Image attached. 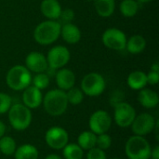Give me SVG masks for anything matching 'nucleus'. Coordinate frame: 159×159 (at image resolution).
<instances>
[{
	"mask_svg": "<svg viewBox=\"0 0 159 159\" xmlns=\"http://www.w3.org/2000/svg\"><path fill=\"white\" fill-rule=\"evenodd\" d=\"M112 126V117L104 110H98L94 112L89 120V130L96 135L106 133Z\"/></svg>",
	"mask_w": 159,
	"mask_h": 159,
	"instance_id": "nucleus-10",
	"label": "nucleus"
},
{
	"mask_svg": "<svg viewBox=\"0 0 159 159\" xmlns=\"http://www.w3.org/2000/svg\"><path fill=\"white\" fill-rule=\"evenodd\" d=\"M112 159H121V158H112Z\"/></svg>",
	"mask_w": 159,
	"mask_h": 159,
	"instance_id": "nucleus-41",
	"label": "nucleus"
},
{
	"mask_svg": "<svg viewBox=\"0 0 159 159\" xmlns=\"http://www.w3.org/2000/svg\"><path fill=\"white\" fill-rule=\"evenodd\" d=\"M96 12L102 18L111 17L116 9L115 0H93Z\"/></svg>",
	"mask_w": 159,
	"mask_h": 159,
	"instance_id": "nucleus-21",
	"label": "nucleus"
},
{
	"mask_svg": "<svg viewBox=\"0 0 159 159\" xmlns=\"http://www.w3.org/2000/svg\"><path fill=\"white\" fill-rule=\"evenodd\" d=\"M42 104L45 111L51 116H60L63 115L68 108L66 92L60 89H51L43 96Z\"/></svg>",
	"mask_w": 159,
	"mask_h": 159,
	"instance_id": "nucleus-1",
	"label": "nucleus"
},
{
	"mask_svg": "<svg viewBox=\"0 0 159 159\" xmlns=\"http://www.w3.org/2000/svg\"><path fill=\"white\" fill-rule=\"evenodd\" d=\"M119 10L124 17L132 18L139 11V3L136 0H122Z\"/></svg>",
	"mask_w": 159,
	"mask_h": 159,
	"instance_id": "nucleus-24",
	"label": "nucleus"
},
{
	"mask_svg": "<svg viewBox=\"0 0 159 159\" xmlns=\"http://www.w3.org/2000/svg\"><path fill=\"white\" fill-rule=\"evenodd\" d=\"M71 54L69 49L64 46H55L49 49L47 56L48 67L59 70L63 68L70 61Z\"/></svg>",
	"mask_w": 159,
	"mask_h": 159,
	"instance_id": "nucleus-11",
	"label": "nucleus"
},
{
	"mask_svg": "<svg viewBox=\"0 0 159 159\" xmlns=\"http://www.w3.org/2000/svg\"><path fill=\"white\" fill-rule=\"evenodd\" d=\"M65 92H66V97H67L68 103H70L72 105H78L84 100L85 94L83 93V91L79 88L73 87V88H71L70 89H68Z\"/></svg>",
	"mask_w": 159,
	"mask_h": 159,
	"instance_id": "nucleus-27",
	"label": "nucleus"
},
{
	"mask_svg": "<svg viewBox=\"0 0 159 159\" xmlns=\"http://www.w3.org/2000/svg\"><path fill=\"white\" fill-rule=\"evenodd\" d=\"M151 71H155V72H159V63L158 62H155L152 64L151 66Z\"/></svg>",
	"mask_w": 159,
	"mask_h": 159,
	"instance_id": "nucleus-39",
	"label": "nucleus"
},
{
	"mask_svg": "<svg viewBox=\"0 0 159 159\" xmlns=\"http://www.w3.org/2000/svg\"><path fill=\"white\" fill-rule=\"evenodd\" d=\"M21 101L22 104H24L29 109H36L38 108L43 102V94L40 89H36L33 85L27 87L22 90Z\"/></svg>",
	"mask_w": 159,
	"mask_h": 159,
	"instance_id": "nucleus-14",
	"label": "nucleus"
},
{
	"mask_svg": "<svg viewBox=\"0 0 159 159\" xmlns=\"http://www.w3.org/2000/svg\"><path fill=\"white\" fill-rule=\"evenodd\" d=\"M6 129H7V127L5 125V123L3 121L0 120V139L5 135L6 133Z\"/></svg>",
	"mask_w": 159,
	"mask_h": 159,
	"instance_id": "nucleus-36",
	"label": "nucleus"
},
{
	"mask_svg": "<svg viewBox=\"0 0 159 159\" xmlns=\"http://www.w3.org/2000/svg\"><path fill=\"white\" fill-rule=\"evenodd\" d=\"M25 67L31 73H44L48 67L47 57L37 51L30 52L25 59Z\"/></svg>",
	"mask_w": 159,
	"mask_h": 159,
	"instance_id": "nucleus-13",
	"label": "nucleus"
},
{
	"mask_svg": "<svg viewBox=\"0 0 159 159\" xmlns=\"http://www.w3.org/2000/svg\"><path fill=\"white\" fill-rule=\"evenodd\" d=\"M138 101L143 107L146 109H152L158 105L159 96L155 90L143 88L138 94Z\"/></svg>",
	"mask_w": 159,
	"mask_h": 159,
	"instance_id": "nucleus-17",
	"label": "nucleus"
},
{
	"mask_svg": "<svg viewBox=\"0 0 159 159\" xmlns=\"http://www.w3.org/2000/svg\"><path fill=\"white\" fill-rule=\"evenodd\" d=\"M61 9V6L58 0H43L40 4V10L48 20H57Z\"/></svg>",
	"mask_w": 159,
	"mask_h": 159,
	"instance_id": "nucleus-16",
	"label": "nucleus"
},
{
	"mask_svg": "<svg viewBox=\"0 0 159 159\" xmlns=\"http://www.w3.org/2000/svg\"><path fill=\"white\" fill-rule=\"evenodd\" d=\"M152 147L143 136L129 137L125 145V153L129 159H151Z\"/></svg>",
	"mask_w": 159,
	"mask_h": 159,
	"instance_id": "nucleus-5",
	"label": "nucleus"
},
{
	"mask_svg": "<svg viewBox=\"0 0 159 159\" xmlns=\"http://www.w3.org/2000/svg\"><path fill=\"white\" fill-rule=\"evenodd\" d=\"M45 142L48 147L54 150H62L69 143V134L61 127H51L45 134Z\"/></svg>",
	"mask_w": 159,
	"mask_h": 159,
	"instance_id": "nucleus-9",
	"label": "nucleus"
},
{
	"mask_svg": "<svg viewBox=\"0 0 159 159\" xmlns=\"http://www.w3.org/2000/svg\"><path fill=\"white\" fill-rule=\"evenodd\" d=\"M114 108V119L116 124L123 129L130 127L137 116L134 107L126 102H122Z\"/></svg>",
	"mask_w": 159,
	"mask_h": 159,
	"instance_id": "nucleus-7",
	"label": "nucleus"
},
{
	"mask_svg": "<svg viewBox=\"0 0 159 159\" xmlns=\"http://www.w3.org/2000/svg\"><path fill=\"white\" fill-rule=\"evenodd\" d=\"M17 149V143L15 140L10 136H3L0 139V154L7 157L13 156Z\"/></svg>",
	"mask_w": 159,
	"mask_h": 159,
	"instance_id": "nucleus-26",
	"label": "nucleus"
},
{
	"mask_svg": "<svg viewBox=\"0 0 159 159\" xmlns=\"http://www.w3.org/2000/svg\"><path fill=\"white\" fill-rule=\"evenodd\" d=\"M159 120L157 119V123H156V126H155V128H154V132H155V135H156V139H157V141H159Z\"/></svg>",
	"mask_w": 159,
	"mask_h": 159,
	"instance_id": "nucleus-37",
	"label": "nucleus"
},
{
	"mask_svg": "<svg viewBox=\"0 0 159 159\" xmlns=\"http://www.w3.org/2000/svg\"><path fill=\"white\" fill-rule=\"evenodd\" d=\"M153 0H137L138 3H142V4H147V3H150Z\"/></svg>",
	"mask_w": 159,
	"mask_h": 159,
	"instance_id": "nucleus-40",
	"label": "nucleus"
},
{
	"mask_svg": "<svg viewBox=\"0 0 159 159\" xmlns=\"http://www.w3.org/2000/svg\"><path fill=\"white\" fill-rule=\"evenodd\" d=\"M74 19H75L74 10L72 8H64V9H61V12L57 20L61 23V25H62V24L72 22Z\"/></svg>",
	"mask_w": 159,
	"mask_h": 159,
	"instance_id": "nucleus-30",
	"label": "nucleus"
},
{
	"mask_svg": "<svg viewBox=\"0 0 159 159\" xmlns=\"http://www.w3.org/2000/svg\"><path fill=\"white\" fill-rule=\"evenodd\" d=\"M106 88L104 77L99 73H89L81 81V90L89 97H97L103 93Z\"/></svg>",
	"mask_w": 159,
	"mask_h": 159,
	"instance_id": "nucleus-6",
	"label": "nucleus"
},
{
	"mask_svg": "<svg viewBox=\"0 0 159 159\" xmlns=\"http://www.w3.org/2000/svg\"><path fill=\"white\" fill-rule=\"evenodd\" d=\"M6 83L10 89L22 91L32 83L31 72L24 65H14L7 73Z\"/></svg>",
	"mask_w": 159,
	"mask_h": 159,
	"instance_id": "nucleus-3",
	"label": "nucleus"
},
{
	"mask_svg": "<svg viewBox=\"0 0 159 159\" xmlns=\"http://www.w3.org/2000/svg\"><path fill=\"white\" fill-rule=\"evenodd\" d=\"M13 156L15 159H38L39 152L33 144L25 143L17 147Z\"/></svg>",
	"mask_w": 159,
	"mask_h": 159,
	"instance_id": "nucleus-22",
	"label": "nucleus"
},
{
	"mask_svg": "<svg viewBox=\"0 0 159 159\" xmlns=\"http://www.w3.org/2000/svg\"><path fill=\"white\" fill-rule=\"evenodd\" d=\"M61 25L58 20H47L40 22L34 31V38L42 46L53 44L61 36Z\"/></svg>",
	"mask_w": 159,
	"mask_h": 159,
	"instance_id": "nucleus-2",
	"label": "nucleus"
},
{
	"mask_svg": "<svg viewBox=\"0 0 159 159\" xmlns=\"http://www.w3.org/2000/svg\"><path fill=\"white\" fill-rule=\"evenodd\" d=\"M61 36L66 43L74 45L80 41L81 32H80V29L75 24L70 22V23L61 25Z\"/></svg>",
	"mask_w": 159,
	"mask_h": 159,
	"instance_id": "nucleus-18",
	"label": "nucleus"
},
{
	"mask_svg": "<svg viewBox=\"0 0 159 159\" xmlns=\"http://www.w3.org/2000/svg\"><path fill=\"white\" fill-rule=\"evenodd\" d=\"M146 48V40L141 34H134L127 39L126 48L131 54H140Z\"/></svg>",
	"mask_w": 159,
	"mask_h": 159,
	"instance_id": "nucleus-20",
	"label": "nucleus"
},
{
	"mask_svg": "<svg viewBox=\"0 0 159 159\" xmlns=\"http://www.w3.org/2000/svg\"><path fill=\"white\" fill-rule=\"evenodd\" d=\"M11 105H12L11 97L7 93L0 92V115L7 113Z\"/></svg>",
	"mask_w": 159,
	"mask_h": 159,
	"instance_id": "nucleus-31",
	"label": "nucleus"
},
{
	"mask_svg": "<svg viewBox=\"0 0 159 159\" xmlns=\"http://www.w3.org/2000/svg\"><path fill=\"white\" fill-rule=\"evenodd\" d=\"M7 118L10 126L18 131H23L28 129L32 123L33 116L31 109L22 103L12 104L7 111Z\"/></svg>",
	"mask_w": 159,
	"mask_h": 159,
	"instance_id": "nucleus-4",
	"label": "nucleus"
},
{
	"mask_svg": "<svg viewBox=\"0 0 159 159\" xmlns=\"http://www.w3.org/2000/svg\"><path fill=\"white\" fill-rule=\"evenodd\" d=\"M49 76L44 72V73H38L34 77H32V84L36 89L42 90L48 87L49 85Z\"/></svg>",
	"mask_w": 159,
	"mask_h": 159,
	"instance_id": "nucleus-28",
	"label": "nucleus"
},
{
	"mask_svg": "<svg viewBox=\"0 0 159 159\" xmlns=\"http://www.w3.org/2000/svg\"><path fill=\"white\" fill-rule=\"evenodd\" d=\"M97 135L90 130H85L81 132L77 138V144L84 150L89 151V149L96 146Z\"/></svg>",
	"mask_w": 159,
	"mask_h": 159,
	"instance_id": "nucleus-23",
	"label": "nucleus"
},
{
	"mask_svg": "<svg viewBox=\"0 0 159 159\" xmlns=\"http://www.w3.org/2000/svg\"><path fill=\"white\" fill-rule=\"evenodd\" d=\"M64 159H83L84 150L77 143H67L62 149Z\"/></svg>",
	"mask_w": 159,
	"mask_h": 159,
	"instance_id": "nucleus-25",
	"label": "nucleus"
},
{
	"mask_svg": "<svg viewBox=\"0 0 159 159\" xmlns=\"http://www.w3.org/2000/svg\"><path fill=\"white\" fill-rule=\"evenodd\" d=\"M152 159H159V145L156 144L151 150V157Z\"/></svg>",
	"mask_w": 159,
	"mask_h": 159,
	"instance_id": "nucleus-35",
	"label": "nucleus"
},
{
	"mask_svg": "<svg viewBox=\"0 0 159 159\" xmlns=\"http://www.w3.org/2000/svg\"><path fill=\"white\" fill-rule=\"evenodd\" d=\"M103 45L113 50L122 51L126 49L127 36L118 28H108L104 31L102 37Z\"/></svg>",
	"mask_w": 159,
	"mask_h": 159,
	"instance_id": "nucleus-8",
	"label": "nucleus"
},
{
	"mask_svg": "<svg viewBox=\"0 0 159 159\" xmlns=\"http://www.w3.org/2000/svg\"><path fill=\"white\" fill-rule=\"evenodd\" d=\"M87 159H107V156L103 150L95 146L88 151Z\"/></svg>",
	"mask_w": 159,
	"mask_h": 159,
	"instance_id": "nucleus-32",
	"label": "nucleus"
},
{
	"mask_svg": "<svg viewBox=\"0 0 159 159\" xmlns=\"http://www.w3.org/2000/svg\"><path fill=\"white\" fill-rule=\"evenodd\" d=\"M124 92L120 91V90H116L112 93L111 98H110V103L113 107H115L116 104L124 102Z\"/></svg>",
	"mask_w": 159,
	"mask_h": 159,
	"instance_id": "nucleus-33",
	"label": "nucleus"
},
{
	"mask_svg": "<svg viewBox=\"0 0 159 159\" xmlns=\"http://www.w3.org/2000/svg\"><path fill=\"white\" fill-rule=\"evenodd\" d=\"M157 120L152 115L148 113H142L136 116L135 119L131 124V130L134 135L138 136H146L153 132L156 126Z\"/></svg>",
	"mask_w": 159,
	"mask_h": 159,
	"instance_id": "nucleus-12",
	"label": "nucleus"
},
{
	"mask_svg": "<svg viewBox=\"0 0 159 159\" xmlns=\"http://www.w3.org/2000/svg\"><path fill=\"white\" fill-rule=\"evenodd\" d=\"M146 77H147V84L152 86L157 85L159 82V72L150 71L148 74H146Z\"/></svg>",
	"mask_w": 159,
	"mask_h": 159,
	"instance_id": "nucleus-34",
	"label": "nucleus"
},
{
	"mask_svg": "<svg viewBox=\"0 0 159 159\" xmlns=\"http://www.w3.org/2000/svg\"><path fill=\"white\" fill-rule=\"evenodd\" d=\"M128 86L133 90H141L147 85L146 74L143 71H134L127 78Z\"/></svg>",
	"mask_w": 159,
	"mask_h": 159,
	"instance_id": "nucleus-19",
	"label": "nucleus"
},
{
	"mask_svg": "<svg viewBox=\"0 0 159 159\" xmlns=\"http://www.w3.org/2000/svg\"><path fill=\"white\" fill-rule=\"evenodd\" d=\"M111 145H112V138L109 134H107V132L97 135L96 147L105 151V150L109 149L111 147Z\"/></svg>",
	"mask_w": 159,
	"mask_h": 159,
	"instance_id": "nucleus-29",
	"label": "nucleus"
},
{
	"mask_svg": "<svg viewBox=\"0 0 159 159\" xmlns=\"http://www.w3.org/2000/svg\"><path fill=\"white\" fill-rule=\"evenodd\" d=\"M45 159H62L60 156L56 155V154H50L48 156H47Z\"/></svg>",
	"mask_w": 159,
	"mask_h": 159,
	"instance_id": "nucleus-38",
	"label": "nucleus"
},
{
	"mask_svg": "<svg viewBox=\"0 0 159 159\" xmlns=\"http://www.w3.org/2000/svg\"><path fill=\"white\" fill-rule=\"evenodd\" d=\"M55 79L58 88L63 91H67L71 88L75 87V75L68 68L59 69L55 74Z\"/></svg>",
	"mask_w": 159,
	"mask_h": 159,
	"instance_id": "nucleus-15",
	"label": "nucleus"
}]
</instances>
